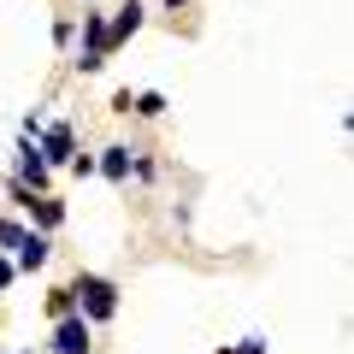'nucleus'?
Returning <instances> with one entry per match:
<instances>
[{"label":"nucleus","instance_id":"obj_1","mask_svg":"<svg viewBox=\"0 0 354 354\" xmlns=\"http://www.w3.org/2000/svg\"><path fill=\"white\" fill-rule=\"evenodd\" d=\"M106 18L101 12H88L83 18V53H77V65H83V71H95V65H106Z\"/></svg>","mask_w":354,"mask_h":354},{"label":"nucleus","instance_id":"obj_2","mask_svg":"<svg viewBox=\"0 0 354 354\" xmlns=\"http://www.w3.org/2000/svg\"><path fill=\"white\" fill-rule=\"evenodd\" d=\"M71 295H83V307H88V319H113V307H118V290L106 278H77V290Z\"/></svg>","mask_w":354,"mask_h":354},{"label":"nucleus","instance_id":"obj_3","mask_svg":"<svg viewBox=\"0 0 354 354\" xmlns=\"http://www.w3.org/2000/svg\"><path fill=\"white\" fill-rule=\"evenodd\" d=\"M53 348H59V354H88V325H83V319H59Z\"/></svg>","mask_w":354,"mask_h":354},{"label":"nucleus","instance_id":"obj_4","mask_svg":"<svg viewBox=\"0 0 354 354\" xmlns=\"http://www.w3.org/2000/svg\"><path fill=\"white\" fill-rule=\"evenodd\" d=\"M18 266H48V236H36V230H24V242H18Z\"/></svg>","mask_w":354,"mask_h":354},{"label":"nucleus","instance_id":"obj_5","mask_svg":"<svg viewBox=\"0 0 354 354\" xmlns=\"http://www.w3.org/2000/svg\"><path fill=\"white\" fill-rule=\"evenodd\" d=\"M136 24H142V6H136V0H130L124 12H118L113 24H106V48H118V41H124V36H130V30H136Z\"/></svg>","mask_w":354,"mask_h":354},{"label":"nucleus","instance_id":"obj_6","mask_svg":"<svg viewBox=\"0 0 354 354\" xmlns=\"http://www.w3.org/2000/svg\"><path fill=\"white\" fill-rule=\"evenodd\" d=\"M41 148H48V160H71V130H65V124H48Z\"/></svg>","mask_w":354,"mask_h":354},{"label":"nucleus","instance_id":"obj_7","mask_svg":"<svg viewBox=\"0 0 354 354\" xmlns=\"http://www.w3.org/2000/svg\"><path fill=\"white\" fill-rule=\"evenodd\" d=\"M18 201H24V207H30V213H36L41 225H48V230H53V225L65 218V213H59V201H30V189H24V183H18Z\"/></svg>","mask_w":354,"mask_h":354},{"label":"nucleus","instance_id":"obj_8","mask_svg":"<svg viewBox=\"0 0 354 354\" xmlns=\"http://www.w3.org/2000/svg\"><path fill=\"white\" fill-rule=\"evenodd\" d=\"M18 165H24V183H41V177H48V165L36 160V148H30V142L18 148Z\"/></svg>","mask_w":354,"mask_h":354},{"label":"nucleus","instance_id":"obj_9","mask_svg":"<svg viewBox=\"0 0 354 354\" xmlns=\"http://www.w3.org/2000/svg\"><path fill=\"white\" fill-rule=\"evenodd\" d=\"M101 171H106V177H130V153H124V148H106Z\"/></svg>","mask_w":354,"mask_h":354},{"label":"nucleus","instance_id":"obj_10","mask_svg":"<svg viewBox=\"0 0 354 354\" xmlns=\"http://www.w3.org/2000/svg\"><path fill=\"white\" fill-rule=\"evenodd\" d=\"M18 242H24V230H18V225H6V218H0V248H18Z\"/></svg>","mask_w":354,"mask_h":354},{"label":"nucleus","instance_id":"obj_11","mask_svg":"<svg viewBox=\"0 0 354 354\" xmlns=\"http://www.w3.org/2000/svg\"><path fill=\"white\" fill-rule=\"evenodd\" d=\"M6 283H12V266H6V260H0V290H6Z\"/></svg>","mask_w":354,"mask_h":354},{"label":"nucleus","instance_id":"obj_12","mask_svg":"<svg viewBox=\"0 0 354 354\" xmlns=\"http://www.w3.org/2000/svg\"><path fill=\"white\" fill-rule=\"evenodd\" d=\"M171 6H183V0H171Z\"/></svg>","mask_w":354,"mask_h":354}]
</instances>
